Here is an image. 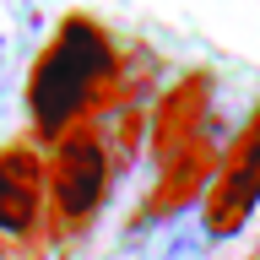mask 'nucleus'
Instances as JSON below:
<instances>
[{"mask_svg": "<svg viewBox=\"0 0 260 260\" xmlns=\"http://www.w3.org/2000/svg\"><path fill=\"white\" fill-rule=\"evenodd\" d=\"M119 81V49L92 16H65L60 32L49 38V49L38 54L27 76V119L32 136L60 141L71 130H81V119L109 98V87Z\"/></svg>", "mask_w": 260, "mask_h": 260, "instance_id": "nucleus-1", "label": "nucleus"}, {"mask_svg": "<svg viewBox=\"0 0 260 260\" xmlns=\"http://www.w3.org/2000/svg\"><path fill=\"white\" fill-rule=\"evenodd\" d=\"M109 179H114V152L98 130H71L54 141L49 157V222L60 239L92 228V217L109 201Z\"/></svg>", "mask_w": 260, "mask_h": 260, "instance_id": "nucleus-2", "label": "nucleus"}, {"mask_svg": "<svg viewBox=\"0 0 260 260\" xmlns=\"http://www.w3.org/2000/svg\"><path fill=\"white\" fill-rule=\"evenodd\" d=\"M49 222V168L32 141L0 146V244H38Z\"/></svg>", "mask_w": 260, "mask_h": 260, "instance_id": "nucleus-3", "label": "nucleus"}, {"mask_svg": "<svg viewBox=\"0 0 260 260\" xmlns=\"http://www.w3.org/2000/svg\"><path fill=\"white\" fill-rule=\"evenodd\" d=\"M255 206H260V109H255L244 141L233 146L228 168L217 174V184L206 195V211H201L206 239H239L244 222L255 217Z\"/></svg>", "mask_w": 260, "mask_h": 260, "instance_id": "nucleus-4", "label": "nucleus"}, {"mask_svg": "<svg viewBox=\"0 0 260 260\" xmlns=\"http://www.w3.org/2000/svg\"><path fill=\"white\" fill-rule=\"evenodd\" d=\"M201 119H206V81H201V76L184 81V87H174V92L162 98L157 130H152V152H157V168L168 179H174V168H179V174L195 168L190 152H195V130H201Z\"/></svg>", "mask_w": 260, "mask_h": 260, "instance_id": "nucleus-5", "label": "nucleus"}, {"mask_svg": "<svg viewBox=\"0 0 260 260\" xmlns=\"http://www.w3.org/2000/svg\"><path fill=\"white\" fill-rule=\"evenodd\" d=\"M0 65H6V38H0Z\"/></svg>", "mask_w": 260, "mask_h": 260, "instance_id": "nucleus-6", "label": "nucleus"}]
</instances>
